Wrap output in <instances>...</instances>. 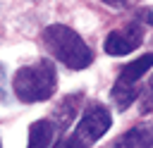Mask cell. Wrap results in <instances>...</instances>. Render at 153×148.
<instances>
[{"label":"cell","mask_w":153,"mask_h":148,"mask_svg":"<svg viewBox=\"0 0 153 148\" xmlns=\"http://www.w3.org/2000/svg\"><path fill=\"white\" fill-rule=\"evenodd\" d=\"M43 43L50 50V55L57 57L69 69H84L93 60V55H91L88 45L84 43V38L76 31H72L69 26H65V24H50L43 31Z\"/></svg>","instance_id":"obj_1"},{"label":"cell","mask_w":153,"mask_h":148,"mask_svg":"<svg viewBox=\"0 0 153 148\" xmlns=\"http://www.w3.org/2000/svg\"><path fill=\"white\" fill-rule=\"evenodd\" d=\"M55 86H57L55 67L48 60H38L33 64L22 67L14 74V81H12L14 95L22 103H41V100H48L55 93Z\"/></svg>","instance_id":"obj_2"},{"label":"cell","mask_w":153,"mask_h":148,"mask_svg":"<svg viewBox=\"0 0 153 148\" xmlns=\"http://www.w3.org/2000/svg\"><path fill=\"white\" fill-rule=\"evenodd\" d=\"M110 122L112 117L103 105H91L79 119V124L74 127V131L65 136L55 148H88L91 143L105 136V131L110 129Z\"/></svg>","instance_id":"obj_3"},{"label":"cell","mask_w":153,"mask_h":148,"mask_svg":"<svg viewBox=\"0 0 153 148\" xmlns=\"http://www.w3.org/2000/svg\"><path fill=\"white\" fill-rule=\"evenodd\" d=\"M141 41H143V31L136 24H127L124 29H117L105 38V53L108 55H127L134 48H139Z\"/></svg>","instance_id":"obj_4"},{"label":"cell","mask_w":153,"mask_h":148,"mask_svg":"<svg viewBox=\"0 0 153 148\" xmlns=\"http://www.w3.org/2000/svg\"><path fill=\"white\" fill-rule=\"evenodd\" d=\"M108 148H153V127H134Z\"/></svg>","instance_id":"obj_5"},{"label":"cell","mask_w":153,"mask_h":148,"mask_svg":"<svg viewBox=\"0 0 153 148\" xmlns=\"http://www.w3.org/2000/svg\"><path fill=\"white\" fill-rule=\"evenodd\" d=\"M151 67H153V53H146V55L136 57L134 62L124 64L115 84H127V86H134V84H136V81H139V79H141V76H143Z\"/></svg>","instance_id":"obj_6"},{"label":"cell","mask_w":153,"mask_h":148,"mask_svg":"<svg viewBox=\"0 0 153 148\" xmlns=\"http://www.w3.org/2000/svg\"><path fill=\"white\" fill-rule=\"evenodd\" d=\"M60 129L50 119H38L29 127V148H50L55 134Z\"/></svg>","instance_id":"obj_7"},{"label":"cell","mask_w":153,"mask_h":148,"mask_svg":"<svg viewBox=\"0 0 153 148\" xmlns=\"http://www.w3.org/2000/svg\"><path fill=\"white\" fill-rule=\"evenodd\" d=\"M136 98V86H127V84H115L112 86V100L117 103L120 110L129 107Z\"/></svg>","instance_id":"obj_8"},{"label":"cell","mask_w":153,"mask_h":148,"mask_svg":"<svg viewBox=\"0 0 153 148\" xmlns=\"http://www.w3.org/2000/svg\"><path fill=\"white\" fill-rule=\"evenodd\" d=\"M141 112H153V76L146 86V93L141 98Z\"/></svg>","instance_id":"obj_9"},{"label":"cell","mask_w":153,"mask_h":148,"mask_svg":"<svg viewBox=\"0 0 153 148\" xmlns=\"http://www.w3.org/2000/svg\"><path fill=\"white\" fill-rule=\"evenodd\" d=\"M7 100V76H5V67L0 64V103Z\"/></svg>","instance_id":"obj_10"},{"label":"cell","mask_w":153,"mask_h":148,"mask_svg":"<svg viewBox=\"0 0 153 148\" xmlns=\"http://www.w3.org/2000/svg\"><path fill=\"white\" fill-rule=\"evenodd\" d=\"M139 19H143L146 24H153V10H141L139 12Z\"/></svg>","instance_id":"obj_11"},{"label":"cell","mask_w":153,"mask_h":148,"mask_svg":"<svg viewBox=\"0 0 153 148\" xmlns=\"http://www.w3.org/2000/svg\"><path fill=\"white\" fill-rule=\"evenodd\" d=\"M103 2H108V5H115V2H120V0H103Z\"/></svg>","instance_id":"obj_12"},{"label":"cell","mask_w":153,"mask_h":148,"mask_svg":"<svg viewBox=\"0 0 153 148\" xmlns=\"http://www.w3.org/2000/svg\"><path fill=\"white\" fill-rule=\"evenodd\" d=\"M0 148H2V143H0Z\"/></svg>","instance_id":"obj_13"}]
</instances>
